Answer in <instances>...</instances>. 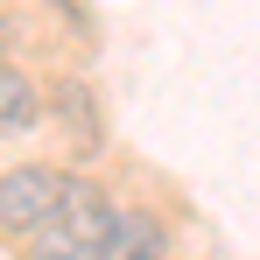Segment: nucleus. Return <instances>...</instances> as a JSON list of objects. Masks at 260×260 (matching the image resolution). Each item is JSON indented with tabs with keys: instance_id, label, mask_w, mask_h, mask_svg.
<instances>
[{
	"instance_id": "f257e3e1",
	"label": "nucleus",
	"mask_w": 260,
	"mask_h": 260,
	"mask_svg": "<svg viewBox=\"0 0 260 260\" xmlns=\"http://www.w3.org/2000/svg\"><path fill=\"white\" fill-rule=\"evenodd\" d=\"M63 183H71V176L43 169V162L7 169V176H0V225H7V232H43V225H56V211H63Z\"/></svg>"
},
{
	"instance_id": "f03ea898",
	"label": "nucleus",
	"mask_w": 260,
	"mask_h": 260,
	"mask_svg": "<svg viewBox=\"0 0 260 260\" xmlns=\"http://www.w3.org/2000/svg\"><path fill=\"white\" fill-rule=\"evenodd\" d=\"M113 218H120V204H113L91 176H71V183H63V211H56V225H63L78 246L99 253V246H106V232H113Z\"/></svg>"
},
{
	"instance_id": "7ed1b4c3",
	"label": "nucleus",
	"mask_w": 260,
	"mask_h": 260,
	"mask_svg": "<svg viewBox=\"0 0 260 260\" xmlns=\"http://www.w3.org/2000/svg\"><path fill=\"white\" fill-rule=\"evenodd\" d=\"M99 260H162V225H155V211H120L113 232H106V246H99Z\"/></svg>"
},
{
	"instance_id": "20e7f679",
	"label": "nucleus",
	"mask_w": 260,
	"mask_h": 260,
	"mask_svg": "<svg viewBox=\"0 0 260 260\" xmlns=\"http://www.w3.org/2000/svg\"><path fill=\"white\" fill-rule=\"evenodd\" d=\"M36 113H43L36 78H28V71H14V63H0V127H28Z\"/></svg>"
},
{
	"instance_id": "39448f33",
	"label": "nucleus",
	"mask_w": 260,
	"mask_h": 260,
	"mask_svg": "<svg viewBox=\"0 0 260 260\" xmlns=\"http://www.w3.org/2000/svg\"><path fill=\"white\" fill-rule=\"evenodd\" d=\"M28 260H99V253L78 246L63 225H43V232H28Z\"/></svg>"
}]
</instances>
